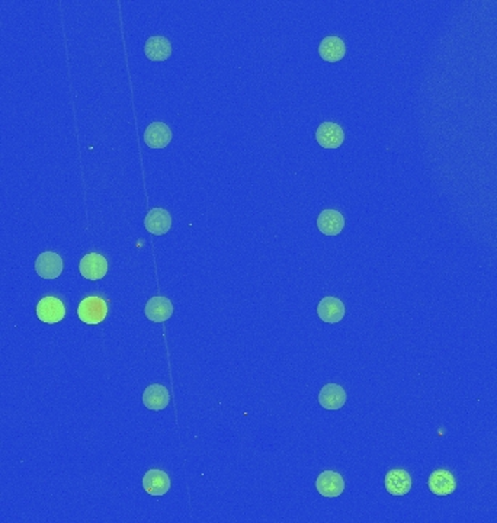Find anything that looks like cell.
Returning <instances> with one entry per match:
<instances>
[{
  "mask_svg": "<svg viewBox=\"0 0 497 523\" xmlns=\"http://www.w3.org/2000/svg\"><path fill=\"white\" fill-rule=\"evenodd\" d=\"M108 314V304L100 297H86L77 308L79 318L86 325H99Z\"/></svg>",
  "mask_w": 497,
  "mask_h": 523,
  "instance_id": "6da1fadb",
  "label": "cell"
},
{
  "mask_svg": "<svg viewBox=\"0 0 497 523\" xmlns=\"http://www.w3.org/2000/svg\"><path fill=\"white\" fill-rule=\"evenodd\" d=\"M37 315L38 318L47 325L60 323L66 317V308L63 301H60L55 297H44L39 299L37 304Z\"/></svg>",
  "mask_w": 497,
  "mask_h": 523,
  "instance_id": "7a4b0ae2",
  "label": "cell"
},
{
  "mask_svg": "<svg viewBox=\"0 0 497 523\" xmlns=\"http://www.w3.org/2000/svg\"><path fill=\"white\" fill-rule=\"evenodd\" d=\"M63 259L54 252L41 253L35 260V272L43 279H55L63 273Z\"/></svg>",
  "mask_w": 497,
  "mask_h": 523,
  "instance_id": "3957f363",
  "label": "cell"
},
{
  "mask_svg": "<svg viewBox=\"0 0 497 523\" xmlns=\"http://www.w3.org/2000/svg\"><path fill=\"white\" fill-rule=\"evenodd\" d=\"M79 269L83 278L89 280H99L108 272V262L99 253H89L81 257Z\"/></svg>",
  "mask_w": 497,
  "mask_h": 523,
  "instance_id": "277c9868",
  "label": "cell"
},
{
  "mask_svg": "<svg viewBox=\"0 0 497 523\" xmlns=\"http://www.w3.org/2000/svg\"><path fill=\"white\" fill-rule=\"evenodd\" d=\"M316 489L323 497H339L345 491V480L336 471H323L316 480Z\"/></svg>",
  "mask_w": 497,
  "mask_h": 523,
  "instance_id": "5b68a950",
  "label": "cell"
},
{
  "mask_svg": "<svg viewBox=\"0 0 497 523\" xmlns=\"http://www.w3.org/2000/svg\"><path fill=\"white\" fill-rule=\"evenodd\" d=\"M143 487L150 496H164L171 490V477L161 470H149L143 477Z\"/></svg>",
  "mask_w": 497,
  "mask_h": 523,
  "instance_id": "8992f818",
  "label": "cell"
},
{
  "mask_svg": "<svg viewBox=\"0 0 497 523\" xmlns=\"http://www.w3.org/2000/svg\"><path fill=\"white\" fill-rule=\"evenodd\" d=\"M144 227L154 236H163L172 229V215L164 208H153L144 218Z\"/></svg>",
  "mask_w": 497,
  "mask_h": 523,
  "instance_id": "52a82bcc",
  "label": "cell"
},
{
  "mask_svg": "<svg viewBox=\"0 0 497 523\" xmlns=\"http://www.w3.org/2000/svg\"><path fill=\"white\" fill-rule=\"evenodd\" d=\"M345 313V304L336 297H324L317 306V314L324 323H339V321L343 320Z\"/></svg>",
  "mask_w": 497,
  "mask_h": 523,
  "instance_id": "ba28073f",
  "label": "cell"
},
{
  "mask_svg": "<svg viewBox=\"0 0 497 523\" xmlns=\"http://www.w3.org/2000/svg\"><path fill=\"white\" fill-rule=\"evenodd\" d=\"M144 313H146V317L153 321V323H163V321L172 317L173 304L169 298L157 295L147 301Z\"/></svg>",
  "mask_w": 497,
  "mask_h": 523,
  "instance_id": "9c48e42d",
  "label": "cell"
},
{
  "mask_svg": "<svg viewBox=\"0 0 497 523\" xmlns=\"http://www.w3.org/2000/svg\"><path fill=\"white\" fill-rule=\"evenodd\" d=\"M316 140L324 149H338L345 142V133L335 123H323L316 131Z\"/></svg>",
  "mask_w": 497,
  "mask_h": 523,
  "instance_id": "30bf717a",
  "label": "cell"
},
{
  "mask_svg": "<svg viewBox=\"0 0 497 523\" xmlns=\"http://www.w3.org/2000/svg\"><path fill=\"white\" fill-rule=\"evenodd\" d=\"M171 403V394L164 386L153 384L149 386L143 393V405L149 410L160 412L166 409Z\"/></svg>",
  "mask_w": 497,
  "mask_h": 523,
  "instance_id": "8fae6325",
  "label": "cell"
},
{
  "mask_svg": "<svg viewBox=\"0 0 497 523\" xmlns=\"http://www.w3.org/2000/svg\"><path fill=\"white\" fill-rule=\"evenodd\" d=\"M346 391L338 384H327L319 393V403L326 410H339L346 405Z\"/></svg>",
  "mask_w": 497,
  "mask_h": 523,
  "instance_id": "7c38bea8",
  "label": "cell"
},
{
  "mask_svg": "<svg viewBox=\"0 0 497 523\" xmlns=\"http://www.w3.org/2000/svg\"><path fill=\"white\" fill-rule=\"evenodd\" d=\"M172 142V131L164 123H152L144 131V143L152 149H163Z\"/></svg>",
  "mask_w": 497,
  "mask_h": 523,
  "instance_id": "4fadbf2b",
  "label": "cell"
},
{
  "mask_svg": "<svg viewBox=\"0 0 497 523\" xmlns=\"http://www.w3.org/2000/svg\"><path fill=\"white\" fill-rule=\"evenodd\" d=\"M317 227L324 236H338L345 229V217L336 210H324L317 218Z\"/></svg>",
  "mask_w": 497,
  "mask_h": 523,
  "instance_id": "5bb4252c",
  "label": "cell"
},
{
  "mask_svg": "<svg viewBox=\"0 0 497 523\" xmlns=\"http://www.w3.org/2000/svg\"><path fill=\"white\" fill-rule=\"evenodd\" d=\"M144 54L152 62H166L172 55V44L166 36H150L144 44Z\"/></svg>",
  "mask_w": 497,
  "mask_h": 523,
  "instance_id": "9a60e30c",
  "label": "cell"
},
{
  "mask_svg": "<svg viewBox=\"0 0 497 523\" xmlns=\"http://www.w3.org/2000/svg\"><path fill=\"white\" fill-rule=\"evenodd\" d=\"M319 54L327 63H338L346 54V46L339 36H326L319 46Z\"/></svg>",
  "mask_w": 497,
  "mask_h": 523,
  "instance_id": "2e32d148",
  "label": "cell"
},
{
  "mask_svg": "<svg viewBox=\"0 0 497 523\" xmlns=\"http://www.w3.org/2000/svg\"><path fill=\"white\" fill-rule=\"evenodd\" d=\"M428 487L433 494L448 496L453 493L455 487H457V482H455V478L449 471L438 470L430 474L429 481H428Z\"/></svg>",
  "mask_w": 497,
  "mask_h": 523,
  "instance_id": "e0dca14e",
  "label": "cell"
},
{
  "mask_svg": "<svg viewBox=\"0 0 497 523\" xmlns=\"http://www.w3.org/2000/svg\"><path fill=\"white\" fill-rule=\"evenodd\" d=\"M385 489L392 496H404L411 490V477L404 470H391L384 480Z\"/></svg>",
  "mask_w": 497,
  "mask_h": 523,
  "instance_id": "ac0fdd59",
  "label": "cell"
}]
</instances>
